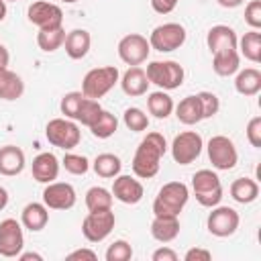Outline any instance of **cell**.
I'll list each match as a JSON object with an SVG mask.
<instances>
[{
  "label": "cell",
  "instance_id": "681fc988",
  "mask_svg": "<svg viewBox=\"0 0 261 261\" xmlns=\"http://www.w3.org/2000/svg\"><path fill=\"white\" fill-rule=\"evenodd\" d=\"M222 8H237V6H241L245 0H216Z\"/></svg>",
  "mask_w": 261,
  "mask_h": 261
},
{
  "label": "cell",
  "instance_id": "52a82bcc",
  "mask_svg": "<svg viewBox=\"0 0 261 261\" xmlns=\"http://www.w3.org/2000/svg\"><path fill=\"white\" fill-rule=\"evenodd\" d=\"M186 37L188 33L179 22H163L151 31L149 45L159 53H171L186 43Z\"/></svg>",
  "mask_w": 261,
  "mask_h": 261
},
{
  "label": "cell",
  "instance_id": "ac0fdd59",
  "mask_svg": "<svg viewBox=\"0 0 261 261\" xmlns=\"http://www.w3.org/2000/svg\"><path fill=\"white\" fill-rule=\"evenodd\" d=\"M239 37L234 33L232 27L228 24H214L210 27L208 35H206V45L210 49V53H218L224 49H237Z\"/></svg>",
  "mask_w": 261,
  "mask_h": 261
},
{
  "label": "cell",
  "instance_id": "5bb4252c",
  "mask_svg": "<svg viewBox=\"0 0 261 261\" xmlns=\"http://www.w3.org/2000/svg\"><path fill=\"white\" fill-rule=\"evenodd\" d=\"M24 247L22 224L16 218H4L0 222V255L2 257H18Z\"/></svg>",
  "mask_w": 261,
  "mask_h": 261
},
{
  "label": "cell",
  "instance_id": "f546056e",
  "mask_svg": "<svg viewBox=\"0 0 261 261\" xmlns=\"http://www.w3.org/2000/svg\"><path fill=\"white\" fill-rule=\"evenodd\" d=\"M173 106L175 104L165 90H157L147 96V110H149V114H153L159 120H165L173 112Z\"/></svg>",
  "mask_w": 261,
  "mask_h": 261
},
{
  "label": "cell",
  "instance_id": "e575fe53",
  "mask_svg": "<svg viewBox=\"0 0 261 261\" xmlns=\"http://www.w3.org/2000/svg\"><path fill=\"white\" fill-rule=\"evenodd\" d=\"M122 122H124V126H126L128 130H133V133H143V130H147V126H149V116H147L141 108L130 106V108L124 110Z\"/></svg>",
  "mask_w": 261,
  "mask_h": 261
},
{
  "label": "cell",
  "instance_id": "db71d44e",
  "mask_svg": "<svg viewBox=\"0 0 261 261\" xmlns=\"http://www.w3.org/2000/svg\"><path fill=\"white\" fill-rule=\"evenodd\" d=\"M4 2H16V0H4Z\"/></svg>",
  "mask_w": 261,
  "mask_h": 261
},
{
  "label": "cell",
  "instance_id": "ee69618b",
  "mask_svg": "<svg viewBox=\"0 0 261 261\" xmlns=\"http://www.w3.org/2000/svg\"><path fill=\"white\" fill-rule=\"evenodd\" d=\"M179 0H151V8L157 12V14H169L175 6H177Z\"/></svg>",
  "mask_w": 261,
  "mask_h": 261
},
{
  "label": "cell",
  "instance_id": "c3c4849f",
  "mask_svg": "<svg viewBox=\"0 0 261 261\" xmlns=\"http://www.w3.org/2000/svg\"><path fill=\"white\" fill-rule=\"evenodd\" d=\"M18 259L20 261H31V259H35V261H43V255H39V253H18Z\"/></svg>",
  "mask_w": 261,
  "mask_h": 261
},
{
  "label": "cell",
  "instance_id": "ab89813d",
  "mask_svg": "<svg viewBox=\"0 0 261 261\" xmlns=\"http://www.w3.org/2000/svg\"><path fill=\"white\" fill-rule=\"evenodd\" d=\"M198 100H200V106H202V118H212L218 114L220 110V100L216 94L212 92H198Z\"/></svg>",
  "mask_w": 261,
  "mask_h": 261
},
{
  "label": "cell",
  "instance_id": "5b68a950",
  "mask_svg": "<svg viewBox=\"0 0 261 261\" xmlns=\"http://www.w3.org/2000/svg\"><path fill=\"white\" fill-rule=\"evenodd\" d=\"M147 80L149 84H155L159 90H175L184 84L186 71L177 61H151L147 65Z\"/></svg>",
  "mask_w": 261,
  "mask_h": 261
},
{
  "label": "cell",
  "instance_id": "4fadbf2b",
  "mask_svg": "<svg viewBox=\"0 0 261 261\" xmlns=\"http://www.w3.org/2000/svg\"><path fill=\"white\" fill-rule=\"evenodd\" d=\"M75 190L67 181H51L45 184L43 190V204L51 210H69L75 206Z\"/></svg>",
  "mask_w": 261,
  "mask_h": 261
},
{
  "label": "cell",
  "instance_id": "2e32d148",
  "mask_svg": "<svg viewBox=\"0 0 261 261\" xmlns=\"http://www.w3.org/2000/svg\"><path fill=\"white\" fill-rule=\"evenodd\" d=\"M110 192H112V198H116L122 204H130V206L139 204L143 200V196H145V188L137 177L120 175V173L114 177V184H112Z\"/></svg>",
  "mask_w": 261,
  "mask_h": 261
},
{
  "label": "cell",
  "instance_id": "e0dca14e",
  "mask_svg": "<svg viewBox=\"0 0 261 261\" xmlns=\"http://www.w3.org/2000/svg\"><path fill=\"white\" fill-rule=\"evenodd\" d=\"M59 167H61V161H59L53 153H49V151L39 153V155L33 159V163H31L33 179L39 181V184H51V181L57 179Z\"/></svg>",
  "mask_w": 261,
  "mask_h": 261
},
{
  "label": "cell",
  "instance_id": "44dd1931",
  "mask_svg": "<svg viewBox=\"0 0 261 261\" xmlns=\"http://www.w3.org/2000/svg\"><path fill=\"white\" fill-rule=\"evenodd\" d=\"M63 47L69 59H84L92 47V35L86 29H73L65 35Z\"/></svg>",
  "mask_w": 261,
  "mask_h": 261
},
{
  "label": "cell",
  "instance_id": "d4e9b609",
  "mask_svg": "<svg viewBox=\"0 0 261 261\" xmlns=\"http://www.w3.org/2000/svg\"><path fill=\"white\" fill-rule=\"evenodd\" d=\"M234 90L241 96H257L261 92V71L257 67H245L237 71Z\"/></svg>",
  "mask_w": 261,
  "mask_h": 261
},
{
  "label": "cell",
  "instance_id": "f5cc1de1",
  "mask_svg": "<svg viewBox=\"0 0 261 261\" xmlns=\"http://www.w3.org/2000/svg\"><path fill=\"white\" fill-rule=\"evenodd\" d=\"M61 2H67V4H73V2H77V0H61Z\"/></svg>",
  "mask_w": 261,
  "mask_h": 261
},
{
  "label": "cell",
  "instance_id": "7dc6e473",
  "mask_svg": "<svg viewBox=\"0 0 261 261\" xmlns=\"http://www.w3.org/2000/svg\"><path fill=\"white\" fill-rule=\"evenodd\" d=\"M8 61H10V53H8V49L4 45H0V69L8 67Z\"/></svg>",
  "mask_w": 261,
  "mask_h": 261
},
{
  "label": "cell",
  "instance_id": "60d3db41",
  "mask_svg": "<svg viewBox=\"0 0 261 261\" xmlns=\"http://www.w3.org/2000/svg\"><path fill=\"white\" fill-rule=\"evenodd\" d=\"M245 22L255 31L261 29V0H251L245 6Z\"/></svg>",
  "mask_w": 261,
  "mask_h": 261
},
{
  "label": "cell",
  "instance_id": "6da1fadb",
  "mask_svg": "<svg viewBox=\"0 0 261 261\" xmlns=\"http://www.w3.org/2000/svg\"><path fill=\"white\" fill-rule=\"evenodd\" d=\"M167 151V143L165 137L161 133H147V137L139 143L135 157H133V173L141 179H151L157 175L159 171V163L161 157Z\"/></svg>",
  "mask_w": 261,
  "mask_h": 261
},
{
  "label": "cell",
  "instance_id": "8d00e7d4",
  "mask_svg": "<svg viewBox=\"0 0 261 261\" xmlns=\"http://www.w3.org/2000/svg\"><path fill=\"white\" fill-rule=\"evenodd\" d=\"M100 112H102L100 102L84 96V100H82V106H80V110H77L75 120H77V122H82L84 126H90V124L98 118V114H100Z\"/></svg>",
  "mask_w": 261,
  "mask_h": 261
},
{
  "label": "cell",
  "instance_id": "816d5d0a",
  "mask_svg": "<svg viewBox=\"0 0 261 261\" xmlns=\"http://www.w3.org/2000/svg\"><path fill=\"white\" fill-rule=\"evenodd\" d=\"M6 12H8V8H6V2H4V0H0V22L6 18Z\"/></svg>",
  "mask_w": 261,
  "mask_h": 261
},
{
  "label": "cell",
  "instance_id": "d6986e66",
  "mask_svg": "<svg viewBox=\"0 0 261 261\" xmlns=\"http://www.w3.org/2000/svg\"><path fill=\"white\" fill-rule=\"evenodd\" d=\"M24 165H27V157L20 147H16V145L0 147V175L14 177V175L22 173Z\"/></svg>",
  "mask_w": 261,
  "mask_h": 261
},
{
  "label": "cell",
  "instance_id": "603a6c76",
  "mask_svg": "<svg viewBox=\"0 0 261 261\" xmlns=\"http://www.w3.org/2000/svg\"><path fill=\"white\" fill-rule=\"evenodd\" d=\"M212 69L220 77L234 75L241 69V55L237 49H224L218 53H212Z\"/></svg>",
  "mask_w": 261,
  "mask_h": 261
},
{
  "label": "cell",
  "instance_id": "4316f807",
  "mask_svg": "<svg viewBox=\"0 0 261 261\" xmlns=\"http://www.w3.org/2000/svg\"><path fill=\"white\" fill-rule=\"evenodd\" d=\"M175 110V116L181 124H198L202 118V106H200V100H198V94H192V96H186L184 100H179L177 106H173Z\"/></svg>",
  "mask_w": 261,
  "mask_h": 261
},
{
  "label": "cell",
  "instance_id": "484cf974",
  "mask_svg": "<svg viewBox=\"0 0 261 261\" xmlns=\"http://www.w3.org/2000/svg\"><path fill=\"white\" fill-rule=\"evenodd\" d=\"M24 94V82L18 73L10 71L8 67L0 69V100L12 102Z\"/></svg>",
  "mask_w": 261,
  "mask_h": 261
},
{
  "label": "cell",
  "instance_id": "f907efd6",
  "mask_svg": "<svg viewBox=\"0 0 261 261\" xmlns=\"http://www.w3.org/2000/svg\"><path fill=\"white\" fill-rule=\"evenodd\" d=\"M6 206H8V192H6V188L0 186V210H4Z\"/></svg>",
  "mask_w": 261,
  "mask_h": 261
},
{
  "label": "cell",
  "instance_id": "7bdbcfd3",
  "mask_svg": "<svg viewBox=\"0 0 261 261\" xmlns=\"http://www.w3.org/2000/svg\"><path fill=\"white\" fill-rule=\"evenodd\" d=\"M184 259H186V261H210V259H212V253H210V251H206V249L194 247V249L186 251Z\"/></svg>",
  "mask_w": 261,
  "mask_h": 261
},
{
  "label": "cell",
  "instance_id": "74e56055",
  "mask_svg": "<svg viewBox=\"0 0 261 261\" xmlns=\"http://www.w3.org/2000/svg\"><path fill=\"white\" fill-rule=\"evenodd\" d=\"M82 100H84V94H82V92H67V94L61 98L59 108H61V112L65 114V118L75 120L77 110H80V106H82Z\"/></svg>",
  "mask_w": 261,
  "mask_h": 261
},
{
  "label": "cell",
  "instance_id": "ffe728a7",
  "mask_svg": "<svg viewBox=\"0 0 261 261\" xmlns=\"http://www.w3.org/2000/svg\"><path fill=\"white\" fill-rule=\"evenodd\" d=\"M118 84H120L122 92H124L126 96H130V98L145 96L147 90H149L147 73H145V69L139 67V65H130V67L122 73V77L118 80Z\"/></svg>",
  "mask_w": 261,
  "mask_h": 261
},
{
  "label": "cell",
  "instance_id": "83f0119b",
  "mask_svg": "<svg viewBox=\"0 0 261 261\" xmlns=\"http://www.w3.org/2000/svg\"><path fill=\"white\" fill-rule=\"evenodd\" d=\"M230 196L239 204H251L259 198V184L253 177H237L230 184Z\"/></svg>",
  "mask_w": 261,
  "mask_h": 261
},
{
  "label": "cell",
  "instance_id": "7c38bea8",
  "mask_svg": "<svg viewBox=\"0 0 261 261\" xmlns=\"http://www.w3.org/2000/svg\"><path fill=\"white\" fill-rule=\"evenodd\" d=\"M116 51H118L120 61H124L126 65H141L143 61H147V57L151 53V45H149L147 37H143L139 33H130L118 41Z\"/></svg>",
  "mask_w": 261,
  "mask_h": 261
},
{
  "label": "cell",
  "instance_id": "cb8c5ba5",
  "mask_svg": "<svg viewBox=\"0 0 261 261\" xmlns=\"http://www.w3.org/2000/svg\"><path fill=\"white\" fill-rule=\"evenodd\" d=\"M179 234V218L177 216H155L151 222V237L159 243H171Z\"/></svg>",
  "mask_w": 261,
  "mask_h": 261
},
{
  "label": "cell",
  "instance_id": "d6a6232c",
  "mask_svg": "<svg viewBox=\"0 0 261 261\" xmlns=\"http://www.w3.org/2000/svg\"><path fill=\"white\" fill-rule=\"evenodd\" d=\"M88 128L92 130V135H94L96 139H110V137L118 130V118H116L112 112H108V110L102 108V112L98 114V118H96Z\"/></svg>",
  "mask_w": 261,
  "mask_h": 261
},
{
  "label": "cell",
  "instance_id": "9c48e42d",
  "mask_svg": "<svg viewBox=\"0 0 261 261\" xmlns=\"http://www.w3.org/2000/svg\"><path fill=\"white\" fill-rule=\"evenodd\" d=\"M114 224H116V218H114L112 208L88 212V216L82 220V234L90 243H102L112 232Z\"/></svg>",
  "mask_w": 261,
  "mask_h": 261
},
{
  "label": "cell",
  "instance_id": "7a4b0ae2",
  "mask_svg": "<svg viewBox=\"0 0 261 261\" xmlns=\"http://www.w3.org/2000/svg\"><path fill=\"white\" fill-rule=\"evenodd\" d=\"M190 200V190L184 181H167L161 186L153 200L155 216H179L184 206Z\"/></svg>",
  "mask_w": 261,
  "mask_h": 261
},
{
  "label": "cell",
  "instance_id": "1f68e13d",
  "mask_svg": "<svg viewBox=\"0 0 261 261\" xmlns=\"http://www.w3.org/2000/svg\"><path fill=\"white\" fill-rule=\"evenodd\" d=\"M65 31L63 27H55V29H39L37 33V45L41 51L45 53H53L57 51L59 47H63V41H65Z\"/></svg>",
  "mask_w": 261,
  "mask_h": 261
},
{
  "label": "cell",
  "instance_id": "30bf717a",
  "mask_svg": "<svg viewBox=\"0 0 261 261\" xmlns=\"http://www.w3.org/2000/svg\"><path fill=\"white\" fill-rule=\"evenodd\" d=\"M202 149H204V141H202L200 133L184 130L171 143V157L179 165H190L200 157Z\"/></svg>",
  "mask_w": 261,
  "mask_h": 261
},
{
  "label": "cell",
  "instance_id": "4dcf8cb0",
  "mask_svg": "<svg viewBox=\"0 0 261 261\" xmlns=\"http://www.w3.org/2000/svg\"><path fill=\"white\" fill-rule=\"evenodd\" d=\"M237 49L241 51L239 55H243L245 59H249L251 63H259L261 61V33L259 31H249L245 33L239 43H237Z\"/></svg>",
  "mask_w": 261,
  "mask_h": 261
},
{
  "label": "cell",
  "instance_id": "b9f144b4",
  "mask_svg": "<svg viewBox=\"0 0 261 261\" xmlns=\"http://www.w3.org/2000/svg\"><path fill=\"white\" fill-rule=\"evenodd\" d=\"M247 141L251 143V147L261 149V116H253L247 122Z\"/></svg>",
  "mask_w": 261,
  "mask_h": 261
},
{
  "label": "cell",
  "instance_id": "7402d4cb",
  "mask_svg": "<svg viewBox=\"0 0 261 261\" xmlns=\"http://www.w3.org/2000/svg\"><path fill=\"white\" fill-rule=\"evenodd\" d=\"M49 222V208L41 202H29L20 212V224L31 232H39Z\"/></svg>",
  "mask_w": 261,
  "mask_h": 261
},
{
  "label": "cell",
  "instance_id": "ba28073f",
  "mask_svg": "<svg viewBox=\"0 0 261 261\" xmlns=\"http://www.w3.org/2000/svg\"><path fill=\"white\" fill-rule=\"evenodd\" d=\"M206 151H208V159H210L212 167L218 171H228L239 161V151H237L234 143L224 135H214L208 141Z\"/></svg>",
  "mask_w": 261,
  "mask_h": 261
},
{
  "label": "cell",
  "instance_id": "d590c367",
  "mask_svg": "<svg viewBox=\"0 0 261 261\" xmlns=\"http://www.w3.org/2000/svg\"><path fill=\"white\" fill-rule=\"evenodd\" d=\"M61 165H63L65 171L71 173V175H84V173H88V169L92 167L90 159L84 157V155H77V153H65L63 159H61Z\"/></svg>",
  "mask_w": 261,
  "mask_h": 261
},
{
  "label": "cell",
  "instance_id": "3957f363",
  "mask_svg": "<svg viewBox=\"0 0 261 261\" xmlns=\"http://www.w3.org/2000/svg\"><path fill=\"white\" fill-rule=\"evenodd\" d=\"M120 80V71L114 65H104V67H94L90 69L84 80H82V94L92 100H100L106 96Z\"/></svg>",
  "mask_w": 261,
  "mask_h": 261
},
{
  "label": "cell",
  "instance_id": "277c9868",
  "mask_svg": "<svg viewBox=\"0 0 261 261\" xmlns=\"http://www.w3.org/2000/svg\"><path fill=\"white\" fill-rule=\"evenodd\" d=\"M192 190L200 206L214 208L222 200V184L220 177L212 169H200L192 175Z\"/></svg>",
  "mask_w": 261,
  "mask_h": 261
},
{
  "label": "cell",
  "instance_id": "8992f818",
  "mask_svg": "<svg viewBox=\"0 0 261 261\" xmlns=\"http://www.w3.org/2000/svg\"><path fill=\"white\" fill-rule=\"evenodd\" d=\"M45 137L53 147L69 151L80 145L82 133H80V126L71 118H51L45 126Z\"/></svg>",
  "mask_w": 261,
  "mask_h": 261
},
{
  "label": "cell",
  "instance_id": "f6af8a7d",
  "mask_svg": "<svg viewBox=\"0 0 261 261\" xmlns=\"http://www.w3.org/2000/svg\"><path fill=\"white\" fill-rule=\"evenodd\" d=\"M153 261H177V253L169 247H161L157 251H153Z\"/></svg>",
  "mask_w": 261,
  "mask_h": 261
},
{
  "label": "cell",
  "instance_id": "9a60e30c",
  "mask_svg": "<svg viewBox=\"0 0 261 261\" xmlns=\"http://www.w3.org/2000/svg\"><path fill=\"white\" fill-rule=\"evenodd\" d=\"M29 20L37 27V29H55V27H63V10L57 4L45 2V0H37L29 6L27 10Z\"/></svg>",
  "mask_w": 261,
  "mask_h": 261
},
{
  "label": "cell",
  "instance_id": "836d02e7",
  "mask_svg": "<svg viewBox=\"0 0 261 261\" xmlns=\"http://www.w3.org/2000/svg\"><path fill=\"white\" fill-rule=\"evenodd\" d=\"M86 208L90 212L96 210H108L112 208V192L102 188V186H94L86 192Z\"/></svg>",
  "mask_w": 261,
  "mask_h": 261
},
{
  "label": "cell",
  "instance_id": "f35d334b",
  "mask_svg": "<svg viewBox=\"0 0 261 261\" xmlns=\"http://www.w3.org/2000/svg\"><path fill=\"white\" fill-rule=\"evenodd\" d=\"M104 257H106V261H128L133 257V247L124 239H118V241H114L106 249V255Z\"/></svg>",
  "mask_w": 261,
  "mask_h": 261
},
{
  "label": "cell",
  "instance_id": "bcb514c9",
  "mask_svg": "<svg viewBox=\"0 0 261 261\" xmlns=\"http://www.w3.org/2000/svg\"><path fill=\"white\" fill-rule=\"evenodd\" d=\"M67 259H69V261H73V259H90V261H96L98 255H96L92 249H77V251H71V253L67 255Z\"/></svg>",
  "mask_w": 261,
  "mask_h": 261
},
{
  "label": "cell",
  "instance_id": "f1b7e54d",
  "mask_svg": "<svg viewBox=\"0 0 261 261\" xmlns=\"http://www.w3.org/2000/svg\"><path fill=\"white\" fill-rule=\"evenodd\" d=\"M92 169L98 177H104V179H112L120 173L122 169V161L118 155L114 153H100L96 155V159L92 161Z\"/></svg>",
  "mask_w": 261,
  "mask_h": 261
},
{
  "label": "cell",
  "instance_id": "8fae6325",
  "mask_svg": "<svg viewBox=\"0 0 261 261\" xmlns=\"http://www.w3.org/2000/svg\"><path fill=\"white\" fill-rule=\"evenodd\" d=\"M239 224H241V216L230 206H214L206 218L208 232L218 237V239H226V237L234 234Z\"/></svg>",
  "mask_w": 261,
  "mask_h": 261
}]
</instances>
